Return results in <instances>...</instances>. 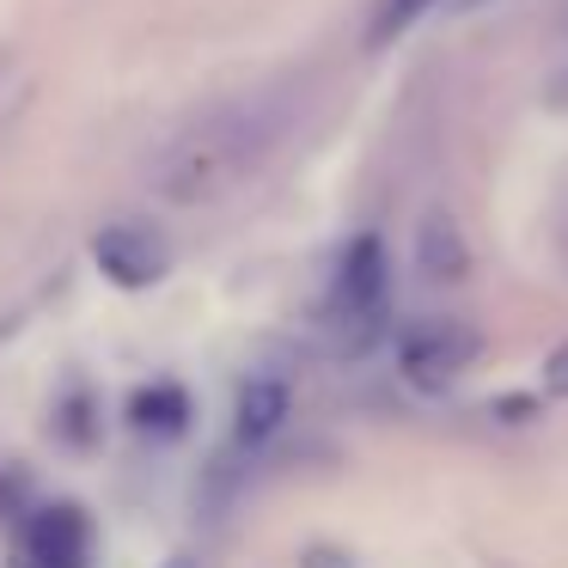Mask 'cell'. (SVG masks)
I'll list each match as a JSON object with an SVG mask.
<instances>
[{"label":"cell","mask_w":568,"mask_h":568,"mask_svg":"<svg viewBox=\"0 0 568 568\" xmlns=\"http://www.w3.org/2000/svg\"><path fill=\"white\" fill-rule=\"evenodd\" d=\"M287 129V104L275 92H257V99H233L221 111L196 116L184 135L165 141V153L153 160V196L172 202V209H209L226 190H239L270 148Z\"/></svg>","instance_id":"obj_1"},{"label":"cell","mask_w":568,"mask_h":568,"mask_svg":"<svg viewBox=\"0 0 568 568\" xmlns=\"http://www.w3.org/2000/svg\"><path fill=\"white\" fill-rule=\"evenodd\" d=\"M385 318H392V263H385L379 233H361V239H348L343 263H336L324 324H331L343 355H367L385 336Z\"/></svg>","instance_id":"obj_2"},{"label":"cell","mask_w":568,"mask_h":568,"mask_svg":"<svg viewBox=\"0 0 568 568\" xmlns=\"http://www.w3.org/2000/svg\"><path fill=\"white\" fill-rule=\"evenodd\" d=\"M477 331L458 318H422L409 324L404 336H397V373H404L416 392H446V385H458L470 373V361H477Z\"/></svg>","instance_id":"obj_3"},{"label":"cell","mask_w":568,"mask_h":568,"mask_svg":"<svg viewBox=\"0 0 568 568\" xmlns=\"http://www.w3.org/2000/svg\"><path fill=\"white\" fill-rule=\"evenodd\" d=\"M19 562L26 568H87L92 562V519L80 507H38L19 538Z\"/></svg>","instance_id":"obj_4"},{"label":"cell","mask_w":568,"mask_h":568,"mask_svg":"<svg viewBox=\"0 0 568 568\" xmlns=\"http://www.w3.org/2000/svg\"><path fill=\"white\" fill-rule=\"evenodd\" d=\"M92 257H99V270L111 275L116 287H153L165 275V245L153 226L141 221H116L99 233V245H92Z\"/></svg>","instance_id":"obj_5"},{"label":"cell","mask_w":568,"mask_h":568,"mask_svg":"<svg viewBox=\"0 0 568 568\" xmlns=\"http://www.w3.org/2000/svg\"><path fill=\"white\" fill-rule=\"evenodd\" d=\"M287 379H275V373H257V379L239 385V404H233V446L239 453H263V446L282 434L287 422Z\"/></svg>","instance_id":"obj_6"},{"label":"cell","mask_w":568,"mask_h":568,"mask_svg":"<svg viewBox=\"0 0 568 568\" xmlns=\"http://www.w3.org/2000/svg\"><path fill=\"white\" fill-rule=\"evenodd\" d=\"M416 270H422V282H434V287H458L470 275V245H465V233H458V221L446 209L422 214V226H416Z\"/></svg>","instance_id":"obj_7"},{"label":"cell","mask_w":568,"mask_h":568,"mask_svg":"<svg viewBox=\"0 0 568 568\" xmlns=\"http://www.w3.org/2000/svg\"><path fill=\"white\" fill-rule=\"evenodd\" d=\"M129 422H135L141 440H178V434L190 428V397L184 385H148V392H135V404H129Z\"/></svg>","instance_id":"obj_8"},{"label":"cell","mask_w":568,"mask_h":568,"mask_svg":"<svg viewBox=\"0 0 568 568\" xmlns=\"http://www.w3.org/2000/svg\"><path fill=\"white\" fill-rule=\"evenodd\" d=\"M434 7H440V0H373V13H367V50H392V43L404 38L409 26H422Z\"/></svg>","instance_id":"obj_9"},{"label":"cell","mask_w":568,"mask_h":568,"mask_svg":"<svg viewBox=\"0 0 568 568\" xmlns=\"http://www.w3.org/2000/svg\"><path fill=\"white\" fill-rule=\"evenodd\" d=\"M26 104V74H19V62H0V123Z\"/></svg>","instance_id":"obj_10"},{"label":"cell","mask_w":568,"mask_h":568,"mask_svg":"<svg viewBox=\"0 0 568 568\" xmlns=\"http://www.w3.org/2000/svg\"><path fill=\"white\" fill-rule=\"evenodd\" d=\"M544 385H550L556 397H568V348H556V355L544 361Z\"/></svg>","instance_id":"obj_11"},{"label":"cell","mask_w":568,"mask_h":568,"mask_svg":"<svg viewBox=\"0 0 568 568\" xmlns=\"http://www.w3.org/2000/svg\"><path fill=\"white\" fill-rule=\"evenodd\" d=\"M165 568H196V562H190V556H172V562H165Z\"/></svg>","instance_id":"obj_12"},{"label":"cell","mask_w":568,"mask_h":568,"mask_svg":"<svg viewBox=\"0 0 568 568\" xmlns=\"http://www.w3.org/2000/svg\"><path fill=\"white\" fill-rule=\"evenodd\" d=\"M13 568H26V562H13Z\"/></svg>","instance_id":"obj_13"}]
</instances>
